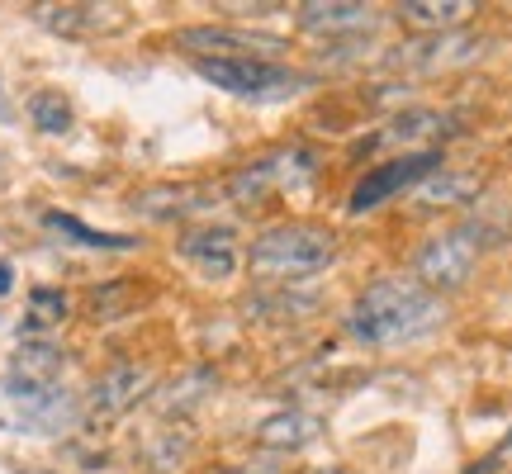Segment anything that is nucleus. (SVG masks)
<instances>
[{
	"label": "nucleus",
	"mask_w": 512,
	"mask_h": 474,
	"mask_svg": "<svg viewBox=\"0 0 512 474\" xmlns=\"http://www.w3.org/2000/svg\"><path fill=\"white\" fill-rule=\"evenodd\" d=\"M441 299L432 290H422L418 280H403V275H389V280H375L347 313V332L366 347H394V342H408V337H422L441 323Z\"/></svg>",
	"instance_id": "f257e3e1"
},
{
	"label": "nucleus",
	"mask_w": 512,
	"mask_h": 474,
	"mask_svg": "<svg viewBox=\"0 0 512 474\" xmlns=\"http://www.w3.org/2000/svg\"><path fill=\"white\" fill-rule=\"evenodd\" d=\"M252 271L271 275V280H304V275L323 271L337 261V237L313 223H290V228H271L252 242Z\"/></svg>",
	"instance_id": "f03ea898"
},
{
	"label": "nucleus",
	"mask_w": 512,
	"mask_h": 474,
	"mask_svg": "<svg viewBox=\"0 0 512 474\" xmlns=\"http://www.w3.org/2000/svg\"><path fill=\"white\" fill-rule=\"evenodd\" d=\"M195 72L228 95H285L304 86L299 72L266 57H195Z\"/></svg>",
	"instance_id": "7ed1b4c3"
},
{
	"label": "nucleus",
	"mask_w": 512,
	"mask_h": 474,
	"mask_svg": "<svg viewBox=\"0 0 512 474\" xmlns=\"http://www.w3.org/2000/svg\"><path fill=\"white\" fill-rule=\"evenodd\" d=\"M479 261V237L470 228H456V233H437L413 261V275H418L422 290H460L470 275H475Z\"/></svg>",
	"instance_id": "20e7f679"
},
{
	"label": "nucleus",
	"mask_w": 512,
	"mask_h": 474,
	"mask_svg": "<svg viewBox=\"0 0 512 474\" xmlns=\"http://www.w3.org/2000/svg\"><path fill=\"white\" fill-rule=\"evenodd\" d=\"M432 171H441V152H432V147L403 152V157H394V162L370 166L366 176L356 181V190H351V214H366V209H375V204L394 200L399 190L418 185L422 176H432Z\"/></svg>",
	"instance_id": "39448f33"
},
{
	"label": "nucleus",
	"mask_w": 512,
	"mask_h": 474,
	"mask_svg": "<svg viewBox=\"0 0 512 474\" xmlns=\"http://www.w3.org/2000/svg\"><path fill=\"white\" fill-rule=\"evenodd\" d=\"M147 384H152V370L147 365H110L100 380L91 384V418H100V422H110V418H124L133 403L147 394Z\"/></svg>",
	"instance_id": "423d86ee"
},
{
	"label": "nucleus",
	"mask_w": 512,
	"mask_h": 474,
	"mask_svg": "<svg viewBox=\"0 0 512 474\" xmlns=\"http://www.w3.org/2000/svg\"><path fill=\"white\" fill-rule=\"evenodd\" d=\"M5 394L19 403V427L24 432H62L76 422V399L62 384H43V389H15L5 384Z\"/></svg>",
	"instance_id": "0eeeda50"
},
{
	"label": "nucleus",
	"mask_w": 512,
	"mask_h": 474,
	"mask_svg": "<svg viewBox=\"0 0 512 474\" xmlns=\"http://www.w3.org/2000/svg\"><path fill=\"white\" fill-rule=\"evenodd\" d=\"M479 53L475 38L465 34H437L422 43H403L399 53H389V67H408V72H437V67H456Z\"/></svg>",
	"instance_id": "6e6552de"
},
{
	"label": "nucleus",
	"mask_w": 512,
	"mask_h": 474,
	"mask_svg": "<svg viewBox=\"0 0 512 474\" xmlns=\"http://www.w3.org/2000/svg\"><path fill=\"white\" fill-rule=\"evenodd\" d=\"M181 256L200 275L223 280L238 266V237H233V228H195V233L181 237Z\"/></svg>",
	"instance_id": "1a4fd4ad"
},
{
	"label": "nucleus",
	"mask_w": 512,
	"mask_h": 474,
	"mask_svg": "<svg viewBox=\"0 0 512 474\" xmlns=\"http://www.w3.org/2000/svg\"><path fill=\"white\" fill-rule=\"evenodd\" d=\"M181 48H190L195 57H256V53H280V38H256L238 34V29H181L176 34Z\"/></svg>",
	"instance_id": "9d476101"
},
{
	"label": "nucleus",
	"mask_w": 512,
	"mask_h": 474,
	"mask_svg": "<svg viewBox=\"0 0 512 474\" xmlns=\"http://www.w3.org/2000/svg\"><path fill=\"white\" fill-rule=\"evenodd\" d=\"M299 24L309 34H351V29H370L375 24V10L370 5H356V0H304L299 5Z\"/></svg>",
	"instance_id": "9b49d317"
},
{
	"label": "nucleus",
	"mask_w": 512,
	"mask_h": 474,
	"mask_svg": "<svg viewBox=\"0 0 512 474\" xmlns=\"http://www.w3.org/2000/svg\"><path fill=\"white\" fill-rule=\"evenodd\" d=\"M34 10L57 34H100V29H119L124 24L119 5H34Z\"/></svg>",
	"instance_id": "f8f14e48"
},
{
	"label": "nucleus",
	"mask_w": 512,
	"mask_h": 474,
	"mask_svg": "<svg viewBox=\"0 0 512 474\" xmlns=\"http://www.w3.org/2000/svg\"><path fill=\"white\" fill-rule=\"evenodd\" d=\"M62 365H67V356L53 342H24L15 351V361H10V380L5 384H15V389H43V384H57Z\"/></svg>",
	"instance_id": "ddd939ff"
},
{
	"label": "nucleus",
	"mask_w": 512,
	"mask_h": 474,
	"mask_svg": "<svg viewBox=\"0 0 512 474\" xmlns=\"http://www.w3.org/2000/svg\"><path fill=\"white\" fill-rule=\"evenodd\" d=\"M318 437V418L304 413V408H285V413H271V418L256 427V446L266 451H299Z\"/></svg>",
	"instance_id": "4468645a"
},
{
	"label": "nucleus",
	"mask_w": 512,
	"mask_h": 474,
	"mask_svg": "<svg viewBox=\"0 0 512 474\" xmlns=\"http://www.w3.org/2000/svg\"><path fill=\"white\" fill-rule=\"evenodd\" d=\"M43 223H48L53 233H67V242H81V247H100V252H128V247H138V237L100 233V228H91V223L72 219V214H62V209H53V214H43Z\"/></svg>",
	"instance_id": "2eb2a0df"
},
{
	"label": "nucleus",
	"mask_w": 512,
	"mask_h": 474,
	"mask_svg": "<svg viewBox=\"0 0 512 474\" xmlns=\"http://www.w3.org/2000/svg\"><path fill=\"white\" fill-rule=\"evenodd\" d=\"M475 5L470 0H408V5H399V15L408 19V24H418V29H451V24H460V19L470 15Z\"/></svg>",
	"instance_id": "dca6fc26"
},
{
	"label": "nucleus",
	"mask_w": 512,
	"mask_h": 474,
	"mask_svg": "<svg viewBox=\"0 0 512 474\" xmlns=\"http://www.w3.org/2000/svg\"><path fill=\"white\" fill-rule=\"evenodd\" d=\"M29 114H34V124L43 128V133H67V128H72V105L57 91H38L34 100H29Z\"/></svg>",
	"instance_id": "f3484780"
},
{
	"label": "nucleus",
	"mask_w": 512,
	"mask_h": 474,
	"mask_svg": "<svg viewBox=\"0 0 512 474\" xmlns=\"http://www.w3.org/2000/svg\"><path fill=\"white\" fill-rule=\"evenodd\" d=\"M67 318V294L62 290H34L29 294V328H48Z\"/></svg>",
	"instance_id": "a211bd4d"
},
{
	"label": "nucleus",
	"mask_w": 512,
	"mask_h": 474,
	"mask_svg": "<svg viewBox=\"0 0 512 474\" xmlns=\"http://www.w3.org/2000/svg\"><path fill=\"white\" fill-rule=\"evenodd\" d=\"M437 114H408V119H394V128H384V138L394 143H418V138H432L437 133Z\"/></svg>",
	"instance_id": "6ab92c4d"
},
{
	"label": "nucleus",
	"mask_w": 512,
	"mask_h": 474,
	"mask_svg": "<svg viewBox=\"0 0 512 474\" xmlns=\"http://www.w3.org/2000/svg\"><path fill=\"white\" fill-rule=\"evenodd\" d=\"M465 474H512V465H508V456L503 451H494V456H484V460H475Z\"/></svg>",
	"instance_id": "aec40b11"
},
{
	"label": "nucleus",
	"mask_w": 512,
	"mask_h": 474,
	"mask_svg": "<svg viewBox=\"0 0 512 474\" xmlns=\"http://www.w3.org/2000/svg\"><path fill=\"white\" fill-rule=\"evenodd\" d=\"M219 474H280V470H261V465H228Z\"/></svg>",
	"instance_id": "412c9836"
},
{
	"label": "nucleus",
	"mask_w": 512,
	"mask_h": 474,
	"mask_svg": "<svg viewBox=\"0 0 512 474\" xmlns=\"http://www.w3.org/2000/svg\"><path fill=\"white\" fill-rule=\"evenodd\" d=\"M10 290V266H5V261H0V294Z\"/></svg>",
	"instance_id": "4be33fe9"
},
{
	"label": "nucleus",
	"mask_w": 512,
	"mask_h": 474,
	"mask_svg": "<svg viewBox=\"0 0 512 474\" xmlns=\"http://www.w3.org/2000/svg\"><path fill=\"white\" fill-rule=\"evenodd\" d=\"M498 451H503V456L512 460V432H508V437H503V446H498Z\"/></svg>",
	"instance_id": "5701e85b"
},
{
	"label": "nucleus",
	"mask_w": 512,
	"mask_h": 474,
	"mask_svg": "<svg viewBox=\"0 0 512 474\" xmlns=\"http://www.w3.org/2000/svg\"><path fill=\"white\" fill-rule=\"evenodd\" d=\"M318 474H347V470H318Z\"/></svg>",
	"instance_id": "b1692460"
},
{
	"label": "nucleus",
	"mask_w": 512,
	"mask_h": 474,
	"mask_svg": "<svg viewBox=\"0 0 512 474\" xmlns=\"http://www.w3.org/2000/svg\"><path fill=\"white\" fill-rule=\"evenodd\" d=\"M24 474H53V470H24Z\"/></svg>",
	"instance_id": "393cba45"
}]
</instances>
